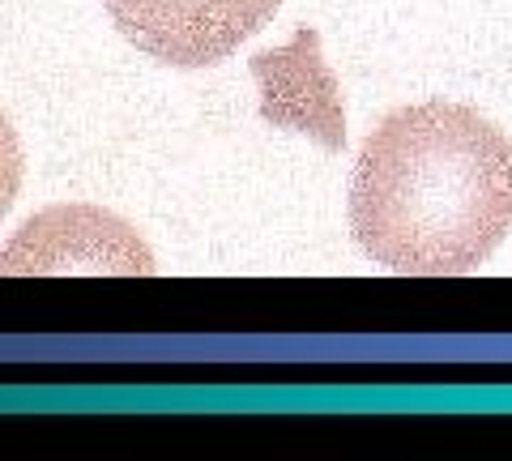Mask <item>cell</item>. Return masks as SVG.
<instances>
[{
	"label": "cell",
	"instance_id": "5b68a950",
	"mask_svg": "<svg viewBox=\"0 0 512 461\" xmlns=\"http://www.w3.org/2000/svg\"><path fill=\"white\" fill-rule=\"evenodd\" d=\"M18 188H22V141H18V133H13L9 116L0 111V218L9 214Z\"/></svg>",
	"mask_w": 512,
	"mask_h": 461
},
{
	"label": "cell",
	"instance_id": "277c9868",
	"mask_svg": "<svg viewBox=\"0 0 512 461\" xmlns=\"http://www.w3.org/2000/svg\"><path fill=\"white\" fill-rule=\"evenodd\" d=\"M252 73L261 77V116L269 124H291L299 133L320 137L329 150H342L346 116L338 103V86H333L325 60H320L316 30H299V39L282 52H261L252 60Z\"/></svg>",
	"mask_w": 512,
	"mask_h": 461
},
{
	"label": "cell",
	"instance_id": "7a4b0ae2",
	"mask_svg": "<svg viewBox=\"0 0 512 461\" xmlns=\"http://www.w3.org/2000/svg\"><path fill=\"white\" fill-rule=\"evenodd\" d=\"M120 35L175 69L218 65L252 39L282 0H103Z\"/></svg>",
	"mask_w": 512,
	"mask_h": 461
},
{
	"label": "cell",
	"instance_id": "3957f363",
	"mask_svg": "<svg viewBox=\"0 0 512 461\" xmlns=\"http://www.w3.org/2000/svg\"><path fill=\"white\" fill-rule=\"evenodd\" d=\"M154 257L116 214L56 205L30 218L5 252L0 274H150Z\"/></svg>",
	"mask_w": 512,
	"mask_h": 461
},
{
	"label": "cell",
	"instance_id": "6da1fadb",
	"mask_svg": "<svg viewBox=\"0 0 512 461\" xmlns=\"http://www.w3.org/2000/svg\"><path fill=\"white\" fill-rule=\"evenodd\" d=\"M350 231L393 274H470L512 231V141L461 103L393 111L359 150Z\"/></svg>",
	"mask_w": 512,
	"mask_h": 461
}]
</instances>
